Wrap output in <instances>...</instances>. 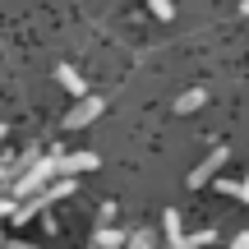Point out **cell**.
<instances>
[{"instance_id": "obj_14", "label": "cell", "mask_w": 249, "mask_h": 249, "mask_svg": "<svg viewBox=\"0 0 249 249\" xmlns=\"http://www.w3.org/2000/svg\"><path fill=\"white\" fill-rule=\"evenodd\" d=\"M231 245H235V249H249V231H240V235H235Z\"/></svg>"}, {"instance_id": "obj_17", "label": "cell", "mask_w": 249, "mask_h": 249, "mask_svg": "<svg viewBox=\"0 0 249 249\" xmlns=\"http://www.w3.org/2000/svg\"><path fill=\"white\" fill-rule=\"evenodd\" d=\"M245 180H249V176H245Z\"/></svg>"}, {"instance_id": "obj_4", "label": "cell", "mask_w": 249, "mask_h": 249, "mask_svg": "<svg viewBox=\"0 0 249 249\" xmlns=\"http://www.w3.org/2000/svg\"><path fill=\"white\" fill-rule=\"evenodd\" d=\"M55 79H60L65 88L74 92V97H83V92H88V83H83V74L74 70V65H60V70H55Z\"/></svg>"}, {"instance_id": "obj_8", "label": "cell", "mask_w": 249, "mask_h": 249, "mask_svg": "<svg viewBox=\"0 0 249 249\" xmlns=\"http://www.w3.org/2000/svg\"><path fill=\"white\" fill-rule=\"evenodd\" d=\"M222 194L240 198V203H249V180H222Z\"/></svg>"}, {"instance_id": "obj_3", "label": "cell", "mask_w": 249, "mask_h": 249, "mask_svg": "<svg viewBox=\"0 0 249 249\" xmlns=\"http://www.w3.org/2000/svg\"><path fill=\"white\" fill-rule=\"evenodd\" d=\"M97 152H60L55 161V176H79V171H97Z\"/></svg>"}, {"instance_id": "obj_16", "label": "cell", "mask_w": 249, "mask_h": 249, "mask_svg": "<svg viewBox=\"0 0 249 249\" xmlns=\"http://www.w3.org/2000/svg\"><path fill=\"white\" fill-rule=\"evenodd\" d=\"M240 9H245V14H249V0H245V5H240Z\"/></svg>"}, {"instance_id": "obj_11", "label": "cell", "mask_w": 249, "mask_h": 249, "mask_svg": "<svg viewBox=\"0 0 249 249\" xmlns=\"http://www.w3.org/2000/svg\"><path fill=\"white\" fill-rule=\"evenodd\" d=\"M124 245H134V249H148V245H152V231H134V235H124Z\"/></svg>"}, {"instance_id": "obj_15", "label": "cell", "mask_w": 249, "mask_h": 249, "mask_svg": "<svg viewBox=\"0 0 249 249\" xmlns=\"http://www.w3.org/2000/svg\"><path fill=\"white\" fill-rule=\"evenodd\" d=\"M0 143H5V124H0Z\"/></svg>"}, {"instance_id": "obj_2", "label": "cell", "mask_w": 249, "mask_h": 249, "mask_svg": "<svg viewBox=\"0 0 249 249\" xmlns=\"http://www.w3.org/2000/svg\"><path fill=\"white\" fill-rule=\"evenodd\" d=\"M226 157H231V152H226V143H222V148H213V152L203 157V166H194V171H189V189H203L208 180H213L217 171L226 166Z\"/></svg>"}, {"instance_id": "obj_5", "label": "cell", "mask_w": 249, "mask_h": 249, "mask_svg": "<svg viewBox=\"0 0 249 249\" xmlns=\"http://www.w3.org/2000/svg\"><path fill=\"white\" fill-rule=\"evenodd\" d=\"M161 231H166V245H176V249L185 245V231H180V213H176V208L161 217Z\"/></svg>"}, {"instance_id": "obj_1", "label": "cell", "mask_w": 249, "mask_h": 249, "mask_svg": "<svg viewBox=\"0 0 249 249\" xmlns=\"http://www.w3.org/2000/svg\"><path fill=\"white\" fill-rule=\"evenodd\" d=\"M97 116H102V97L83 92V97H74V111L65 116V129H83V124H92Z\"/></svg>"}, {"instance_id": "obj_6", "label": "cell", "mask_w": 249, "mask_h": 249, "mask_svg": "<svg viewBox=\"0 0 249 249\" xmlns=\"http://www.w3.org/2000/svg\"><path fill=\"white\" fill-rule=\"evenodd\" d=\"M92 245H97V249H116V245H124V235L116 231V226H102V231L92 235Z\"/></svg>"}, {"instance_id": "obj_9", "label": "cell", "mask_w": 249, "mask_h": 249, "mask_svg": "<svg viewBox=\"0 0 249 249\" xmlns=\"http://www.w3.org/2000/svg\"><path fill=\"white\" fill-rule=\"evenodd\" d=\"M213 240H217V231H198V235H185L180 249H198V245H213Z\"/></svg>"}, {"instance_id": "obj_12", "label": "cell", "mask_w": 249, "mask_h": 249, "mask_svg": "<svg viewBox=\"0 0 249 249\" xmlns=\"http://www.w3.org/2000/svg\"><path fill=\"white\" fill-rule=\"evenodd\" d=\"M14 176H18V166H0V189H5V185H9Z\"/></svg>"}, {"instance_id": "obj_10", "label": "cell", "mask_w": 249, "mask_h": 249, "mask_svg": "<svg viewBox=\"0 0 249 249\" xmlns=\"http://www.w3.org/2000/svg\"><path fill=\"white\" fill-rule=\"evenodd\" d=\"M143 5H148L157 18H171V14H176V9H171V0H143Z\"/></svg>"}, {"instance_id": "obj_13", "label": "cell", "mask_w": 249, "mask_h": 249, "mask_svg": "<svg viewBox=\"0 0 249 249\" xmlns=\"http://www.w3.org/2000/svg\"><path fill=\"white\" fill-rule=\"evenodd\" d=\"M9 213H14V198H5V194H0V217H9Z\"/></svg>"}, {"instance_id": "obj_7", "label": "cell", "mask_w": 249, "mask_h": 249, "mask_svg": "<svg viewBox=\"0 0 249 249\" xmlns=\"http://www.w3.org/2000/svg\"><path fill=\"white\" fill-rule=\"evenodd\" d=\"M203 102H208V92H203V88H194V92H185V97L176 102V111H180V116H185V111H198V107H203Z\"/></svg>"}]
</instances>
